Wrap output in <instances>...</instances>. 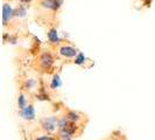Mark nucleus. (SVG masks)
<instances>
[{
    "instance_id": "1",
    "label": "nucleus",
    "mask_w": 155,
    "mask_h": 140,
    "mask_svg": "<svg viewBox=\"0 0 155 140\" xmlns=\"http://www.w3.org/2000/svg\"><path fill=\"white\" fill-rule=\"evenodd\" d=\"M57 123H58V120H57L56 117L43 118V119L41 120V127H42V130H45L46 132H54L55 130H56V127H58V126H57Z\"/></svg>"
},
{
    "instance_id": "2",
    "label": "nucleus",
    "mask_w": 155,
    "mask_h": 140,
    "mask_svg": "<svg viewBox=\"0 0 155 140\" xmlns=\"http://www.w3.org/2000/svg\"><path fill=\"white\" fill-rule=\"evenodd\" d=\"M39 64L41 65V68L42 69H50V67L54 64V58H53V56L50 53H42L41 56L39 57Z\"/></svg>"
},
{
    "instance_id": "3",
    "label": "nucleus",
    "mask_w": 155,
    "mask_h": 140,
    "mask_svg": "<svg viewBox=\"0 0 155 140\" xmlns=\"http://www.w3.org/2000/svg\"><path fill=\"white\" fill-rule=\"evenodd\" d=\"M58 53L61 56L65 57V58H72V57H76L77 56V50L71 46H62L60 47L58 49Z\"/></svg>"
},
{
    "instance_id": "4",
    "label": "nucleus",
    "mask_w": 155,
    "mask_h": 140,
    "mask_svg": "<svg viewBox=\"0 0 155 140\" xmlns=\"http://www.w3.org/2000/svg\"><path fill=\"white\" fill-rule=\"evenodd\" d=\"M20 116L22 117L23 119L28 120V122H31L35 119V110L33 108V105H27L25 109L20 110Z\"/></svg>"
},
{
    "instance_id": "5",
    "label": "nucleus",
    "mask_w": 155,
    "mask_h": 140,
    "mask_svg": "<svg viewBox=\"0 0 155 140\" xmlns=\"http://www.w3.org/2000/svg\"><path fill=\"white\" fill-rule=\"evenodd\" d=\"M62 0H43L41 2V6L47 9H50V11H57L62 6Z\"/></svg>"
},
{
    "instance_id": "6",
    "label": "nucleus",
    "mask_w": 155,
    "mask_h": 140,
    "mask_svg": "<svg viewBox=\"0 0 155 140\" xmlns=\"http://www.w3.org/2000/svg\"><path fill=\"white\" fill-rule=\"evenodd\" d=\"M14 16V9L12 8L11 5L8 4H5L2 6V20H4V25L6 26L7 22Z\"/></svg>"
},
{
    "instance_id": "7",
    "label": "nucleus",
    "mask_w": 155,
    "mask_h": 140,
    "mask_svg": "<svg viewBox=\"0 0 155 140\" xmlns=\"http://www.w3.org/2000/svg\"><path fill=\"white\" fill-rule=\"evenodd\" d=\"M48 39L51 43H60V38H58V33L56 31V28H51L48 32Z\"/></svg>"
},
{
    "instance_id": "8",
    "label": "nucleus",
    "mask_w": 155,
    "mask_h": 140,
    "mask_svg": "<svg viewBox=\"0 0 155 140\" xmlns=\"http://www.w3.org/2000/svg\"><path fill=\"white\" fill-rule=\"evenodd\" d=\"M61 78H60V75L58 74H55L54 76H53V79H51V83H50V88L53 89V90H56V89H58L60 86H61Z\"/></svg>"
},
{
    "instance_id": "9",
    "label": "nucleus",
    "mask_w": 155,
    "mask_h": 140,
    "mask_svg": "<svg viewBox=\"0 0 155 140\" xmlns=\"http://www.w3.org/2000/svg\"><path fill=\"white\" fill-rule=\"evenodd\" d=\"M72 135L74 134L67 128L60 130V138H61V140H72Z\"/></svg>"
},
{
    "instance_id": "10",
    "label": "nucleus",
    "mask_w": 155,
    "mask_h": 140,
    "mask_svg": "<svg viewBox=\"0 0 155 140\" xmlns=\"http://www.w3.org/2000/svg\"><path fill=\"white\" fill-rule=\"evenodd\" d=\"M65 117L69 119L70 122H72V123H77V122L81 120V116L78 115L77 112H75V111H69Z\"/></svg>"
},
{
    "instance_id": "11",
    "label": "nucleus",
    "mask_w": 155,
    "mask_h": 140,
    "mask_svg": "<svg viewBox=\"0 0 155 140\" xmlns=\"http://www.w3.org/2000/svg\"><path fill=\"white\" fill-rule=\"evenodd\" d=\"M18 106H19V109L20 110L25 109V108L27 106V101H26L23 93H20L19 97H18Z\"/></svg>"
},
{
    "instance_id": "12",
    "label": "nucleus",
    "mask_w": 155,
    "mask_h": 140,
    "mask_svg": "<svg viewBox=\"0 0 155 140\" xmlns=\"http://www.w3.org/2000/svg\"><path fill=\"white\" fill-rule=\"evenodd\" d=\"M35 84H36V82H35L33 78H29V79H27V81H26L25 86H26V89H27V90H31V89H33V88L35 86Z\"/></svg>"
},
{
    "instance_id": "13",
    "label": "nucleus",
    "mask_w": 155,
    "mask_h": 140,
    "mask_svg": "<svg viewBox=\"0 0 155 140\" xmlns=\"http://www.w3.org/2000/svg\"><path fill=\"white\" fill-rule=\"evenodd\" d=\"M14 15L15 16H25L26 15V8L23 6H19L18 9L14 12Z\"/></svg>"
},
{
    "instance_id": "14",
    "label": "nucleus",
    "mask_w": 155,
    "mask_h": 140,
    "mask_svg": "<svg viewBox=\"0 0 155 140\" xmlns=\"http://www.w3.org/2000/svg\"><path fill=\"white\" fill-rule=\"evenodd\" d=\"M84 62H85V56L83 54H78L76 56V58H75V63L77 65H81V64H83Z\"/></svg>"
},
{
    "instance_id": "15",
    "label": "nucleus",
    "mask_w": 155,
    "mask_h": 140,
    "mask_svg": "<svg viewBox=\"0 0 155 140\" xmlns=\"http://www.w3.org/2000/svg\"><path fill=\"white\" fill-rule=\"evenodd\" d=\"M35 140H55L53 137H50V135H42V137H39V138H36Z\"/></svg>"
}]
</instances>
